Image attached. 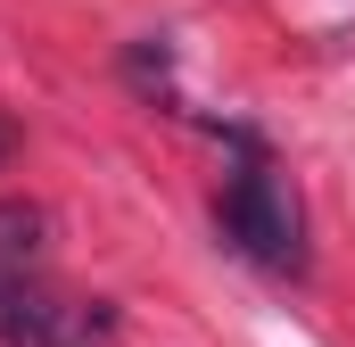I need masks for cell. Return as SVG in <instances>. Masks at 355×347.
<instances>
[{
    "label": "cell",
    "instance_id": "3",
    "mask_svg": "<svg viewBox=\"0 0 355 347\" xmlns=\"http://www.w3.org/2000/svg\"><path fill=\"white\" fill-rule=\"evenodd\" d=\"M8 149H17V124H8V116H0V166H8Z\"/></svg>",
    "mask_w": 355,
    "mask_h": 347
},
{
    "label": "cell",
    "instance_id": "2",
    "mask_svg": "<svg viewBox=\"0 0 355 347\" xmlns=\"http://www.w3.org/2000/svg\"><path fill=\"white\" fill-rule=\"evenodd\" d=\"M33 257H42V207L0 198V289H8V281H25Z\"/></svg>",
    "mask_w": 355,
    "mask_h": 347
},
{
    "label": "cell",
    "instance_id": "1",
    "mask_svg": "<svg viewBox=\"0 0 355 347\" xmlns=\"http://www.w3.org/2000/svg\"><path fill=\"white\" fill-rule=\"evenodd\" d=\"M215 215H223V232L240 240V257H257L265 273H297V264H306L297 198H289L265 166H240V174H232V182H223V198H215Z\"/></svg>",
    "mask_w": 355,
    "mask_h": 347
}]
</instances>
